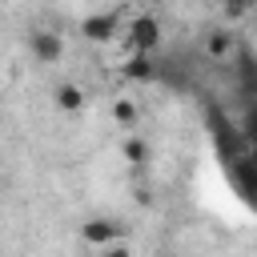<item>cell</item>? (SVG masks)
<instances>
[{"label":"cell","instance_id":"obj_6","mask_svg":"<svg viewBox=\"0 0 257 257\" xmlns=\"http://www.w3.org/2000/svg\"><path fill=\"white\" fill-rule=\"evenodd\" d=\"M52 100H56V108H64V112H76V108L84 104V88H80V84H56Z\"/></svg>","mask_w":257,"mask_h":257},{"label":"cell","instance_id":"obj_11","mask_svg":"<svg viewBox=\"0 0 257 257\" xmlns=\"http://www.w3.org/2000/svg\"><path fill=\"white\" fill-rule=\"evenodd\" d=\"M245 124H249V137H257V108H249V120Z\"/></svg>","mask_w":257,"mask_h":257},{"label":"cell","instance_id":"obj_4","mask_svg":"<svg viewBox=\"0 0 257 257\" xmlns=\"http://www.w3.org/2000/svg\"><path fill=\"white\" fill-rule=\"evenodd\" d=\"M205 52H209L213 60H229V56L237 52L233 32H229V28H209V36H205Z\"/></svg>","mask_w":257,"mask_h":257},{"label":"cell","instance_id":"obj_3","mask_svg":"<svg viewBox=\"0 0 257 257\" xmlns=\"http://www.w3.org/2000/svg\"><path fill=\"white\" fill-rule=\"evenodd\" d=\"M116 28H120V16H116V12H96V16H84V24H80L84 40H96V44L112 40Z\"/></svg>","mask_w":257,"mask_h":257},{"label":"cell","instance_id":"obj_2","mask_svg":"<svg viewBox=\"0 0 257 257\" xmlns=\"http://www.w3.org/2000/svg\"><path fill=\"white\" fill-rule=\"evenodd\" d=\"M28 52H32L36 64H56V60L64 56V40H60V32L36 28V32L28 36Z\"/></svg>","mask_w":257,"mask_h":257},{"label":"cell","instance_id":"obj_10","mask_svg":"<svg viewBox=\"0 0 257 257\" xmlns=\"http://www.w3.org/2000/svg\"><path fill=\"white\" fill-rule=\"evenodd\" d=\"M112 120H116V124H124V128H133V124H137V104L120 96V100L112 104Z\"/></svg>","mask_w":257,"mask_h":257},{"label":"cell","instance_id":"obj_8","mask_svg":"<svg viewBox=\"0 0 257 257\" xmlns=\"http://www.w3.org/2000/svg\"><path fill=\"white\" fill-rule=\"evenodd\" d=\"M120 153H124V161H128V165H145V157H149V145H145L141 137H124Z\"/></svg>","mask_w":257,"mask_h":257},{"label":"cell","instance_id":"obj_9","mask_svg":"<svg viewBox=\"0 0 257 257\" xmlns=\"http://www.w3.org/2000/svg\"><path fill=\"white\" fill-rule=\"evenodd\" d=\"M124 76H137V80H149L153 76V64H149V52H137L128 64H124Z\"/></svg>","mask_w":257,"mask_h":257},{"label":"cell","instance_id":"obj_1","mask_svg":"<svg viewBox=\"0 0 257 257\" xmlns=\"http://www.w3.org/2000/svg\"><path fill=\"white\" fill-rule=\"evenodd\" d=\"M124 32H128V48L133 52H157L161 48V20L157 16H133Z\"/></svg>","mask_w":257,"mask_h":257},{"label":"cell","instance_id":"obj_5","mask_svg":"<svg viewBox=\"0 0 257 257\" xmlns=\"http://www.w3.org/2000/svg\"><path fill=\"white\" fill-rule=\"evenodd\" d=\"M80 233H84V241H88V245H96V249H108V245L116 241L120 225H112V221H88Z\"/></svg>","mask_w":257,"mask_h":257},{"label":"cell","instance_id":"obj_7","mask_svg":"<svg viewBox=\"0 0 257 257\" xmlns=\"http://www.w3.org/2000/svg\"><path fill=\"white\" fill-rule=\"evenodd\" d=\"M233 177H237V185H241V193H245V197H257V165H245V161H237Z\"/></svg>","mask_w":257,"mask_h":257}]
</instances>
